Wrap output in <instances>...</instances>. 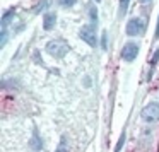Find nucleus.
<instances>
[{"instance_id": "nucleus-5", "label": "nucleus", "mask_w": 159, "mask_h": 152, "mask_svg": "<svg viewBox=\"0 0 159 152\" xmlns=\"http://www.w3.org/2000/svg\"><path fill=\"white\" fill-rule=\"evenodd\" d=\"M137 55H139V45L137 43H134V41L125 43V46L121 48V58H123L125 62L132 63L137 58Z\"/></svg>"}, {"instance_id": "nucleus-17", "label": "nucleus", "mask_w": 159, "mask_h": 152, "mask_svg": "<svg viewBox=\"0 0 159 152\" xmlns=\"http://www.w3.org/2000/svg\"><path fill=\"white\" fill-rule=\"evenodd\" d=\"M142 4H149V2H151V0H140Z\"/></svg>"}, {"instance_id": "nucleus-12", "label": "nucleus", "mask_w": 159, "mask_h": 152, "mask_svg": "<svg viewBox=\"0 0 159 152\" xmlns=\"http://www.w3.org/2000/svg\"><path fill=\"white\" fill-rule=\"evenodd\" d=\"M77 4V0H58V5H62L63 9H70Z\"/></svg>"}, {"instance_id": "nucleus-6", "label": "nucleus", "mask_w": 159, "mask_h": 152, "mask_svg": "<svg viewBox=\"0 0 159 152\" xmlns=\"http://www.w3.org/2000/svg\"><path fill=\"white\" fill-rule=\"evenodd\" d=\"M55 22H57L55 12H46L45 19H43V28H45V31H52V29L55 28Z\"/></svg>"}, {"instance_id": "nucleus-2", "label": "nucleus", "mask_w": 159, "mask_h": 152, "mask_svg": "<svg viewBox=\"0 0 159 152\" xmlns=\"http://www.w3.org/2000/svg\"><path fill=\"white\" fill-rule=\"evenodd\" d=\"M140 118L145 123L152 125L159 121V104L157 103H149L145 108H142L140 111Z\"/></svg>"}, {"instance_id": "nucleus-16", "label": "nucleus", "mask_w": 159, "mask_h": 152, "mask_svg": "<svg viewBox=\"0 0 159 152\" xmlns=\"http://www.w3.org/2000/svg\"><path fill=\"white\" fill-rule=\"evenodd\" d=\"M154 39H159V16H157V24H156V33H154Z\"/></svg>"}, {"instance_id": "nucleus-1", "label": "nucleus", "mask_w": 159, "mask_h": 152, "mask_svg": "<svg viewBox=\"0 0 159 152\" xmlns=\"http://www.w3.org/2000/svg\"><path fill=\"white\" fill-rule=\"evenodd\" d=\"M46 51L55 58H65L70 51V45L63 39H52L46 43Z\"/></svg>"}, {"instance_id": "nucleus-11", "label": "nucleus", "mask_w": 159, "mask_h": 152, "mask_svg": "<svg viewBox=\"0 0 159 152\" xmlns=\"http://www.w3.org/2000/svg\"><path fill=\"white\" fill-rule=\"evenodd\" d=\"M89 17H91L93 26L96 28V24H98V9L94 7V5H91V7H89Z\"/></svg>"}, {"instance_id": "nucleus-10", "label": "nucleus", "mask_w": 159, "mask_h": 152, "mask_svg": "<svg viewBox=\"0 0 159 152\" xmlns=\"http://www.w3.org/2000/svg\"><path fill=\"white\" fill-rule=\"evenodd\" d=\"M128 4H130V0H120V11H118V16L123 17L128 11Z\"/></svg>"}, {"instance_id": "nucleus-15", "label": "nucleus", "mask_w": 159, "mask_h": 152, "mask_svg": "<svg viewBox=\"0 0 159 152\" xmlns=\"http://www.w3.org/2000/svg\"><path fill=\"white\" fill-rule=\"evenodd\" d=\"M106 45H108V38H106V33H103V36H101V46H103V50H106Z\"/></svg>"}, {"instance_id": "nucleus-3", "label": "nucleus", "mask_w": 159, "mask_h": 152, "mask_svg": "<svg viewBox=\"0 0 159 152\" xmlns=\"http://www.w3.org/2000/svg\"><path fill=\"white\" fill-rule=\"evenodd\" d=\"M144 31H145V22L142 21L140 17H132L130 21L127 22V28H125L127 36H139Z\"/></svg>"}, {"instance_id": "nucleus-18", "label": "nucleus", "mask_w": 159, "mask_h": 152, "mask_svg": "<svg viewBox=\"0 0 159 152\" xmlns=\"http://www.w3.org/2000/svg\"><path fill=\"white\" fill-rule=\"evenodd\" d=\"M96 2H99V0H96Z\"/></svg>"}, {"instance_id": "nucleus-4", "label": "nucleus", "mask_w": 159, "mask_h": 152, "mask_svg": "<svg viewBox=\"0 0 159 152\" xmlns=\"http://www.w3.org/2000/svg\"><path fill=\"white\" fill-rule=\"evenodd\" d=\"M79 34L82 38V41H86L89 46H93V48L98 46V36H96V28L94 26H84V28H80Z\"/></svg>"}, {"instance_id": "nucleus-13", "label": "nucleus", "mask_w": 159, "mask_h": 152, "mask_svg": "<svg viewBox=\"0 0 159 152\" xmlns=\"http://www.w3.org/2000/svg\"><path fill=\"white\" fill-rule=\"evenodd\" d=\"M55 152H67V144H65V138H62V142H60L58 149H57Z\"/></svg>"}, {"instance_id": "nucleus-8", "label": "nucleus", "mask_w": 159, "mask_h": 152, "mask_svg": "<svg viewBox=\"0 0 159 152\" xmlns=\"http://www.w3.org/2000/svg\"><path fill=\"white\" fill-rule=\"evenodd\" d=\"M50 5H52V0H41L39 4H36L34 7H33V12H34V14H41L45 9H50Z\"/></svg>"}, {"instance_id": "nucleus-7", "label": "nucleus", "mask_w": 159, "mask_h": 152, "mask_svg": "<svg viewBox=\"0 0 159 152\" xmlns=\"http://www.w3.org/2000/svg\"><path fill=\"white\" fill-rule=\"evenodd\" d=\"M29 145H31L33 150H41L43 149V140H41V137H39V133L36 130H34V133H33V137H31Z\"/></svg>"}, {"instance_id": "nucleus-9", "label": "nucleus", "mask_w": 159, "mask_h": 152, "mask_svg": "<svg viewBox=\"0 0 159 152\" xmlns=\"http://www.w3.org/2000/svg\"><path fill=\"white\" fill-rule=\"evenodd\" d=\"M14 14H16V9H9V12H5V14L2 16V28H7V24H11Z\"/></svg>"}, {"instance_id": "nucleus-14", "label": "nucleus", "mask_w": 159, "mask_h": 152, "mask_svg": "<svg viewBox=\"0 0 159 152\" xmlns=\"http://www.w3.org/2000/svg\"><path fill=\"white\" fill-rule=\"evenodd\" d=\"M7 43V28H2V46H5Z\"/></svg>"}]
</instances>
